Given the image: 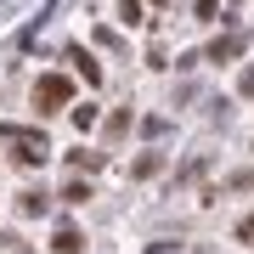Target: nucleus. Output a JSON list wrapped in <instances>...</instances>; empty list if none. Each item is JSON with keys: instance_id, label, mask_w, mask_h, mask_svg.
I'll return each instance as SVG.
<instances>
[{"instance_id": "nucleus-1", "label": "nucleus", "mask_w": 254, "mask_h": 254, "mask_svg": "<svg viewBox=\"0 0 254 254\" xmlns=\"http://www.w3.org/2000/svg\"><path fill=\"white\" fill-rule=\"evenodd\" d=\"M0 141L11 147V158H17L23 170H40V164L51 158V141L40 136V130H28V125H0Z\"/></svg>"}, {"instance_id": "nucleus-2", "label": "nucleus", "mask_w": 254, "mask_h": 254, "mask_svg": "<svg viewBox=\"0 0 254 254\" xmlns=\"http://www.w3.org/2000/svg\"><path fill=\"white\" fill-rule=\"evenodd\" d=\"M73 102V85L63 79V73H46V79H34V108H40V119L46 113H63Z\"/></svg>"}, {"instance_id": "nucleus-3", "label": "nucleus", "mask_w": 254, "mask_h": 254, "mask_svg": "<svg viewBox=\"0 0 254 254\" xmlns=\"http://www.w3.org/2000/svg\"><path fill=\"white\" fill-rule=\"evenodd\" d=\"M51 249H57V254H85V237H79V226H63V232L51 237Z\"/></svg>"}, {"instance_id": "nucleus-4", "label": "nucleus", "mask_w": 254, "mask_h": 254, "mask_svg": "<svg viewBox=\"0 0 254 254\" xmlns=\"http://www.w3.org/2000/svg\"><path fill=\"white\" fill-rule=\"evenodd\" d=\"M237 51H243V34H226V40H215V46H209V63H232Z\"/></svg>"}, {"instance_id": "nucleus-5", "label": "nucleus", "mask_w": 254, "mask_h": 254, "mask_svg": "<svg viewBox=\"0 0 254 254\" xmlns=\"http://www.w3.org/2000/svg\"><path fill=\"white\" fill-rule=\"evenodd\" d=\"M68 63H73V68L85 73V85H102V68H96V63H91L85 51H68Z\"/></svg>"}, {"instance_id": "nucleus-6", "label": "nucleus", "mask_w": 254, "mask_h": 254, "mask_svg": "<svg viewBox=\"0 0 254 254\" xmlns=\"http://www.w3.org/2000/svg\"><path fill=\"white\" fill-rule=\"evenodd\" d=\"M119 23H130V28L147 23V17H141V0H119Z\"/></svg>"}, {"instance_id": "nucleus-7", "label": "nucleus", "mask_w": 254, "mask_h": 254, "mask_svg": "<svg viewBox=\"0 0 254 254\" xmlns=\"http://www.w3.org/2000/svg\"><path fill=\"white\" fill-rule=\"evenodd\" d=\"M17 209H23V215H40V209H46V198H40V192H17Z\"/></svg>"}, {"instance_id": "nucleus-8", "label": "nucleus", "mask_w": 254, "mask_h": 254, "mask_svg": "<svg viewBox=\"0 0 254 254\" xmlns=\"http://www.w3.org/2000/svg\"><path fill=\"white\" fill-rule=\"evenodd\" d=\"M85 198H91V187H85V181H68V187H63V203H85Z\"/></svg>"}, {"instance_id": "nucleus-9", "label": "nucleus", "mask_w": 254, "mask_h": 254, "mask_svg": "<svg viewBox=\"0 0 254 254\" xmlns=\"http://www.w3.org/2000/svg\"><path fill=\"white\" fill-rule=\"evenodd\" d=\"M158 170H164V153H147V158L136 164V175H158Z\"/></svg>"}, {"instance_id": "nucleus-10", "label": "nucleus", "mask_w": 254, "mask_h": 254, "mask_svg": "<svg viewBox=\"0 0 254 254\" xmlns=\"http://www.w3.org/2000/svg\"><path fill=\"white\" fill-rule=\"evenodd\" d=\"M73 125H79V130H91V125H96V108H91V102H85V108H73Z\"/></svg>"}, {"instance_id": "nucleus-11", "label": "nucleus", "mask_w": 254, "mask_h": 254, "mask_svg": "<svg viewBox=\"0 0 254 254\" xmlns=\"http://www.w3.org/2000/svg\"><path fill=\"white\" fill-rule=\"evenodd\" d=\"M226 187H237V192H254V170H237V175H232Z\"/></svg>"}, {"instance_id": "nucleus-12", "label": "nucleus", "mask_w": 254, "mask_h": 254, "mask_svg": "<svg viewBox=\"0 0 254 254\" xmlns=\"http://www.w3.org/2000/svg\"><path fill=\"white\" fill-rule=\"evenodd\" d=\"M237 243H254V215H243V220H237Z\"/></svg>"}, {"instance_id": "nucleus-13", "label": "nucleus", "mask_w": 254, "mask_h": 254, "mask_svg": "<svg viewBox=\"0 0 254 254\" xmlns=\"http://www.w3.org/2000/svg\"><path fill=\"white\" fill-rule=\"evenodd\" d=\"M237 91H243V96H254V68H243V73H237Z\"/></svg>"}, {"instance_id": "nucleus-14", "label": "nucleus", "mask_w": 254, "mask_h": 254, "mask_svg": "<svg viewBox=\"0 0 254 254\" xmlns=\"http://www.w3.org/2000/svg\"><path fill=\"white\" fill-rule=\"evenodd\" d=\"M220 11V0H198V17H215Z\"/></svg>"}]
</instances>
